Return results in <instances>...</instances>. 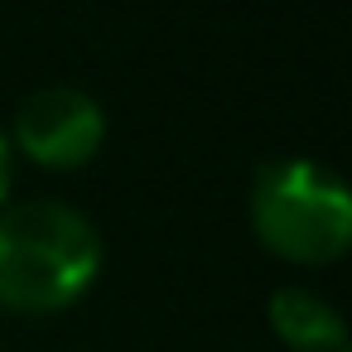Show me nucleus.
Returning a JSON list of instances; mask_svg holds the SVG:
<instances>
[{
  "mask_svg": "<svg viewBox=\"0 0 352 352\" xmlns=\"http://www.w3.org/2000/svg\"><path fill=\"white\" fill-rule=\"evenodd\" d=\"M102 275V236L58 198L0 208V309L44 318L73 309Z\"/></svg>",
  "mask_w": 352,
  "mask_h": 352,
  "instance_id": "1",
  "label": "nucleus"
},
{
  "mask_svg": "<svg viewBox=\"0 0 352 352\" xmlns=\"http://www.w3.org/2000/svg\"><path fill=\"white\" fill-rule=\"evenodd\" d=\"M251 232L289 265H333L352 241L347 184L314 160H275L251 184Z\"/></svg>",
  "mask_w": 352,
  "mask_h": 352,
  "instance_id": "2",
  "label": "nucleus"
},
{
  "mask_svg": "<svg viewBox=\"0 0 352 352\" xmlns=\"http://www.w3.org/2000/svg\"><path fill=\"white\" fill-rule=\"evenodd\" d=\"M107 140V111L82 87H39L15 107L10 150L44 169H82Z\"/></svg>",
  "mask_w": 352,
  "mask_h": 352,
  "instance_id": "3",
  "label": "nucleus"
},
{
  "mask_svg": "<svg viewBox=\"0 0 352 352\" xmlns=\"http://www.w3.org/2000/svg\"><path fill=\"white\" fill-rule=\"evenodd\" d=\"M270 333L289 347V352H347V328L342 314L314 294V289H275L265 304Z\"/></svg>",
  "mask_w": 352,
  "mask_h": 352,
  "instance_id": "4",
  "label": "nucleus"
},
{
  "mask_svg": "<svg viewBox=\"0 0 352 352\" xmlns=\"http://www.w3.org/2000/svg\"><path fill=\"white\" fill-rule=\"evenodd\" d=\"M6 193H10V140L0 131V208H6Z\"/></svg>",
  "mask_w": 352,
  "mask_h": 352,
  "instance_id": "5",
  "label": "nucleus"
}]
</instances>
